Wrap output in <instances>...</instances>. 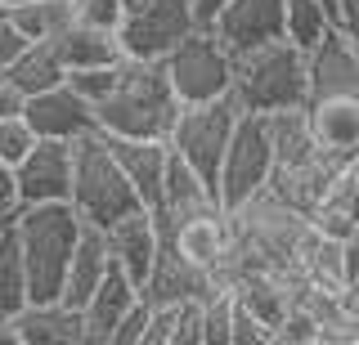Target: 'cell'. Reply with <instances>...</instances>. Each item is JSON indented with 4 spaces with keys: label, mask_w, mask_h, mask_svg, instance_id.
Returning a JSON list of instances; mask_svg holds the SVG:
<instances>
[{
    "label": "cell",
    "mask_w": 359,
    "mask_h": 345,
    "mask_svg": "<svg viewBox=\"0 0 359 345\" xmlns=\"http://www.w3.org/2000/svg\"><path fill=\"white\" fill-rule=\"evenodd\" d=\"M306 54H310V85L301 113L310 121L319 153L346 171V162L359 153V45L332 27Z\"/></svg>",
    "instance_id": "6da1fadb"
},
{
    "label": "cell",
    "mask_w": 359,
    "mask_h": 345,
    "mask_svg": "<svg viewBox=\"0 0 359 345\" xmlns=\"http://www.w3.org/2000/svg\"><path fill=\"white\" fill-rule=\"evenodd\" d=\"M180 99L166 81L162 59H121L112 90L95 104V126L121 139H166Z\"/></svg>",
    "instance_id": "7a4b0ae2"
},
{
    "label": "cell",
    "mask_w": 359,
    "mask_h": 345,
    "mask_svg": "<svg viewBox=\"0 0 359 345\" xmlns=\"http://www.w3.org/2000/svg\"><path fill=\"white\" fill-rule=\"evenodd\" d=\"M14 238L22 251V269H27V300H59L67 260H72L81 216L72 202H36L14 211Z\"/></svg>",
    "instance_id": "3957f363"
},
{
    "label": "cell",
    "mask_w": 359,
    "mask_h": 345,
    "mask_svg": "<svg viewBox=\"0 0 359 345\" xmlns=\"http://www.w3.org/2000/svg\"><path fill=\"white\" fill-rule=\"evenodd\" d=\"M310 85V54L292 45L287 36L265 41L256 50L233 54V81L229 94L243 113H278V108H301Z\"/></svg>",
    "instance_id": "277c9868"
},
{
    "label": "cell",
    "mask_w": 359,
    "mask_h": 345,
    "mask_svg": "<svg viewBox=\"0 0 359 345\" xmlns=\"http://www.w3.org/2000/svg\"><path fill=\"white\" fill-rule=\"evenodd\" d=\"M67 202L95 229H108L112 220L144 206L99 130H90V135H81L72 143V193H67Z\"/></svg>",
    "instance_id": "5b68a950"
},
{
    "label": "cell",
    "mask_w": 359,
    "mask_h": 345,
    "mask_svg": "<svg viewBox=\"0 0 359 345\" xmlns=\"http://www.w3.org/2000/svg\"><path fill=\"white\" fill-rule=\"evenodd\" d=\"M274 171V139H269V117L265 113H238L233 135L224 143V157L216 171V197L224 211L243 206L252 193H261Z\"/></svg>",
    "instance_id": "8992f818"
},
{
    "label": "cell",
    "mask_w": 359,
    "mask_h": 345,
    "mask_svg": "<svg viewBox=\"0 0 359 345\" xmlns=\"http://www.w3.org/2000/svg\"><path fill=\"white\" fill-rule=\"evenodd\" d=\"M243 108L233 104V94H220V99H207V104H180L175 113V126L166 143L180 162H189L194 171L216 188V171H220V157H224V143L233 135V121H238Z\"/></svg>",
    "instance_id": "52a82bcc"
},
{
    "label": "cell",
    "mask_w": 359,
    "mask_h": 345,
    "mask_svg": "<svg viewBox=\"0 0 359 345\" xmlns=\"http://www.w3.org/2000/svg\"><path fill=\"white\" fill-rule=\"evenodd\" d=\"M166 81L180 104H207V99L229 94L233 81V54L216 41L211 27H194L180 45L162 59Z\"/></svg>",
    "instance_id": "ba28073f"
},
{
    "label": "cell",
    "mask_w": 359,
    "mask_h": 345,
    "mask_svg": "<svg viewBox=\"0 0 359 345\" xmlns=\"http://www.w3.org/2000/svg\"><path fill=\"white\" fill-rule=\"evenodd\" d=\"M198 27L194 0H130L117 41L126 59H166Z\"/></svg>",
    "instance_id": "9c48e42d"
},
{
    "label": "cell",
    "mask_w": 359,
    "mask_h": 345,
    "mask_svg": "<svg viewBox=\"0 0 359 345\" xmlns=\"http://www.w3.org/2000/svg\"><path fill=\"white\" fill-rule=\"evenodd\" d=\"M157 255H153V269L149 278L140 283V296L149 300V305H180V300H202L216 292V278H211L202 265H194L184 251L171 242V233L157 225Z\"/></svg>",
    "instance_id": "30bf717a"
},
{
    "label": "cell",
    "mask_w": 359,
    "mask_h": 345,
    "mask_svg": "<svg viewBox=\"0 0 359 345\" xmlns=\"http://www.w3.org/2000/svg\"><path fill=\"white\" fill-rule=\"evenodd\" d=\"M22 121L32 126V135L36 139H67L76 143L81 135H90L95 126V104H90L86 94H76L72 85H67V76L59 85H50V90H36L22 99Z\"/></svg>",
    "instance_id": "8fae6325"
},
{
    "label": "cell",
    "mask_w": 359,
    "mask_h": 345,
    "mask_svg": "<svg viewBox=\"0 0 359 345\" xmlns=\"http://www.w3.org/2000/svg\"><path fill=\"white\" fill-rule=\"evenodd\" d=\"M14 180H18V206L67 202V193H72V143L36 139L14 166Z\"/></svg>",
    "instance_id": "7c38bea8"
},
{
    "label": "cell",
    "mask_w": 359,
    "mask_h": 345,
    "mask_svg": "<svg viewBox=\"0 0 359 345\" xmlns=\"http://www.w3.org/2000/svg\"><path fill=\"white\" fill-rule=\"evenodd\" d=\"M211 31L229 54L256 50L265 41L287 36L283 23V0H224L220 14L211 18Z\"/></svg>",
    "instance_id": "4fadbf2b"
},
{
    "label": "cell",
    "mask_w": 359,
    "mask_h": 345,
    "mask_svg": "<svg viewBox=\"0 0 359 345\" xmlns=\"http://www.w3.org/2000/svg\"><path fill=\"white\" fill-rule=\"evenodd\" d=\"M14 345H86L81 309L63 300H27L18 314H9Z\"/></svg>",
    "instance_id": "5bb4252c"
},
{
    "label": "cell",
    "mask_w": 359,
    "mask_h": 345,
    "mask_svg": "<svg viewBox=\"0 0 359 345\" xmlns=\"http://www.w3.org/2000/svg\"><path fill=\"white\" fill-rule=\"evenodd\" d=\"M140 300V287L135 278L121 269V265H108V274L99 278V287L90 292V300L81 305V332H86V345H108L112 332H117L121 314Z\"/></svg>",
    "instance_id": "9a60e30c"
},
{
    "label": "cell",
    "mask_w": 359,
    "mask_h": 345,
    "mask_svg": "<svg viewBox=\"0 0 359 345\" xmlns=\"http://www.w3.org/2000/svg\"><path fill=\"white\" fill-rule=\"evenodd\" d=\"M157 216L149 206H140V211H130V216H121V220H112V225L104 229V242H108V255H112V265H121L130 278H135V287L149 278L153 269V255H157Z\"/></svg>",
    "instance_id": "2e32d148"
},
{
    "label": "cell",
    "mask_w": 359,
    "mask_h": 345,
    "mask_svg": "<svg viewBox=\"0 0 359 345\" xmlns=\"http://www.w3.org/2000/svg\"><path fill=\"white\" fill-rule=\"evenodd\" d=\"M104 135V130H99ZM117 166L126 171V180L135 184L144 206H157V193H162V175L166 162H171V143L166 139H121V135H104Z\"/></svg>",
    "instance_id": "e0dca14e"
},
{
    "label": "cell",
    "mask_w": 359,
    "mask_h": 345,
    "mask_svg": "<svg viewBox=\"0 0 359 345\" xmlns=\"http://www.w3.org/2000/svg\"><path fill=\"white\" fill-rule=\"evenodd\" d=\"M112 255H108V242H104V229L86 225L81 220V233H76V247H72V260H67V274H63V287H59V300L72 309H81L90 292L99 287V278L108 274Z\"/></svg>",
    "instance_id": "ac0fdd59"
},
{
    "label": "cell",
    "mask_w": 359,
    "mask_h": 345,
    "mask_svg": "<svg viewBox=\"0 0 359 345\" xmlns=\"http://www.w3.org/2000/svg\"><path fill=\"white\" fill-rule=\"evenodd\" d=\"M50 45H54V54L63 59V68H67V72H81V68H108V63H121V59H126V54H121L117 31L76 23V18H72L67 27L54 31Z\"/></svg>",
    "instance_id": "d6986e66"
},
{
    "label": "cell",
    "mask_w": 359,
    "mask_h": 345,
    "mask_svg": "<svg viewBox=\"0 0 359 345\" xmlns=\"http://www.w3.org/2000/svg\"><path fill=\"white\" fill-rule=\"evenodd\" d=\"M207 206H220L216 188L202 180L189 162H180L175 153H171L166 175H162V193H157V206L153 211L162 220H180V216H194V211H207Z\"/></svg>",
    "instance_id": "ffe728a7"
},
{
    "label": "cell",
    "mask_w": 359,
    "mask_h": 345,
    "mask_svg": "<svg viewBox=\"0 0 359 345\" xmlns=\"http://www.w3.org/2000/svg\"><path fill=\"white\" fill-rule=\"evenodd\" d=\"M5 76L18 85V94L27 99V94H36V90H50V85H59L67 68H63V59L54 54L50 41H27V45L18 50V59L5 68Z\"/></svg>",
    "instance_id": "44dd1931"
},
{
    "label": "cell",
    "mask_w": 359,
    "mask_h": 345,
    "mask_svg": "<svg viewBox=\"0 0 359 345\" xmlns=\"http://www.w3.org/2000/svg\"><path fill=\"white\" fill-rule=\"evenodd\" d=\"M5 18L27 41H50L59 27L72 23V0H22V5L5 9Z\"/></svg>",
    "instance_id": "7402d4cb"
},
{
    "label": "cell",
    "mask_w": 359,
    "mask_h": 345,
    "mask_svg": "<svg viewBox=\"0 0 359 345\" xmlns=\"http://www.w3.org/2000/svg\"><path fill=\"white\" fill-rule=\"evenodd\" d=\"M27 305V269H22V251L14 238V225L0 229V314H18Z\"/></svg>",
    "instance_id": "603a6c76"
},
{
    "label": "cell",
    "mask_w": 359,
    "mask_h": 345,
    "mask_svg": "<svg viewBox=\"0 0 359 345\" xmlns=\"http://www.w3.org/2000/svg\"><path fill=\"white\" fill-rule=\"evenodd\" d=\"M283 23L292 45L310 50L323 41V31H332V9L323 0H283Z\"/></svg>",
    "instance_id": "cb8c5ba5"
},
{
    "label": "cell",
    "mask_w": 359,
    "mask_h": 345,
    "mask_svg": "<svg viewBox=\"0 0 359 345\" xmlns=\"http://www.w3.org/2000/svg\"><path fill=\"white\" fill-rule=\"evenodd\" d=\"M229 318H233V287H216L202 296V345H229Z\"/></svg>",
    "instance_id": "d4e9b609"
},
{
    "label": "cell",
    "mask_w": 359,
    "mask_h": 345,
    "mask_svg": "<svg viewBox=\"0 0 359 345\" xmlns=\"http://www.w3.org/2000/svg\"><path fill=\"white\" fill-rule=\"evenodd\" d=\"M32 143H36V135H32V126L22 121V113L0 117V162L18 166V162H22V153H27Z\"/></svg>",
    "instance_id": "484cf974"
},
{
    "label": "cell",
    "mask_w": 359,
    "mask_h": 345,
    "mask_svg": "<svg viewBox=\"0 0 359 345\" xmlns=\"http://www.w3.org/2000/svg\"><path fill=\"white\" fill-rule=\"evenodd\" d=\"M121 14H126V0H72V18L90 27H121Z\"/></svg>",
    "instance_id": "4316f807"
},
{
    "label": "cell",
    "mask_w": 359,
    "mask_h": 345,
    "mask_svg": "<svg viewBox=\"0 0 359 345\" xmlns=\"http://www.w3.org/2000/svg\"><path fill=\"white\" fill-rule=\"evenodd\" d=\"M269 341V328L261 318L252 314V309L243 305L238 296H233V318H229V345H265Z\"/></svg>",
    "instance_id": "83f0119b"
},
{
    "label": "cell",
    "mask_w": 359,
    "mask_h": 345,
    "mask_svg": "<svg viewBox=\"0 0 359 345\" xmlns=\"http://www.w3.org/2000/svg\"><path fill=\"white\" fill-rule=\"evenodd\" d=\"M112 81H117V63H108V68H81V72H67V85H72L76 94H86L90 104H99V99L112 90Z\"/></svg>",
    "instance_id": "f1b7e54d"
},
{
    "label": "cell",
    "mask_w": 359,
    "mask_h": 345,
    "mask_svg": "<svg viewBox=\"0 0 359 345\" xmlns=\"http://www.w3.org/2000/svg\"><path fill=\"white\" fill-rule=\"evenodd\" d=\"M171 345H202V300H180L175 305Z\"/></svg>",
    "instance_id": "f546056e"
},
{
    "label": "cell",
    "mask_w": 359,
    "mask_h": 345,
    "mask_svg": "<svg viewBox=\"0 0 359 345\" xmlns=\"http://www.w3.org/2000/svg\"><path fill=\"white\" fill-rule=\"evenodd\" d=\"M144 332H149V300L140 296L126 314H121V323H117V332H112L108 345H144Z\"/></svg>",
    "instance_id": "4dcf8cb0"
},
{
    "label": "cell",
    "mask_w": 359,
    "mask_h": 345,
    "mask_svg": "<svg viewBox=\"0 0 359 345\" xmlns=\"http://www.w3.org/2000/svg\"><path fill=\"white\" fill-rule=\"evenodd\" d=\"M22 45H27V36H22V31L9 23L5 14H0V72H5L9 63L18 59V50H22Z\"/></svg>",
    "instance_id": "1f68e13d"
},
{
    "label": "cell",
    "mask_w": 359,
    "mask_h": 345,
    "mask_svg": "<svg viewBox=\"0 0 359 345\" xmlns=\"http://www.w3.org/2000/svg\"><path fill=\"white\" fill-rule=\"evenodd\" d=\"M18 211V180H14V166L0 162V220H14Z\"/></svg>",
    "instance_id": "d6a6232c"
},
{
    "label": "cell",
    "mask_w": 359,
    "mask_h": 345,
    "mask_svg": "<svg viewBox=\"0 0 359 345\" xmlns=\"http://www.w3.org/2000/svg\"><path fill=\"white\" fill-rule=\"evenodd\" d=\"M224 0H194V14H198V27H211V18L220 14Z\"/></svg>",
    "instance_id": "836d02e7"
},
{
    "label": "cell",
    "mask_w": 359,
    "mask_h": 345,
    "mask_svg": "<svg viewBox=\"0 0 359 345\" xmlns=\"http://www.w3.org/2000/svg\"><path fill=\"white\" fill-rule=\"evenodd\" d=\"M0 345H14V328H9L5 314H0Z\"/></svg>",
    "instance_id": "e575fe53"
},
{
    "label": "cell",
    "mask_w": 359,
    "mask_h": 345,
    "mask_svg": "<svg viewBox=\"0 0 359 345\" xmlns=\"http://www.w3.org/2000/svg\"><path fill=\"white\" fill-rule=\"evenodd\" d=\"M14 5H22V0H0V9H14Z\"/></svg>",
    "instance_id": "d590c367"
},
{
    "label": "cell",
    "mask_w": 359,
    "mask_h": 345,
    "mask_svg": "<svg viewBox=\"0 0 359 345\" xmlns=\"http://www.w3.org/2000/svg\"><path fill=\"white\" fill-rule=\"evenodd\" d=\"M5 225H9V220H0V229H5Z\"/></svg>",
    "instance_id": "8d00e7d4"
},
{
    "label": "cell",
    "mask_w": 359,
    "mask_h": 345,
    "mask_svg": "<svg viewBox=\"0 0 359 345\" xmlns=\"http://www.w3.org/2000/svg\"><path fill=\"white\" fill-rule=\"evenodd\" d=\"M323 5H328V9H332V0H323Z\"/></svg>",
    "instance_id": "74e56055"
},
{
    "label": "cell",
    "mask_w": 359,
    "mask_h": 345,
    "mask_svg": "<svg viewBox=\"0 0 359 345\" xmlns=\"http://www.w3.org/2000/svg\"><path fill=\"white\" fill-rule=\"evenodd\" d=\"M0 14H5V9H0Z\"/></svg>",
    "instance_id": "f35d334b"
},
{
    "label": "cell",
    "mask_w": 359,
    "mask_h": 345,
    "mask_svg": "<svg viewBox=\"0 0 359 345\" xmlns=\"http://www.w3.org/2000/svg\"><path fill=\"white\" fill-rule=\"evenodd\" d=\"M126 5H130V0H126Z\"/></svg>",
    "instance_id": "ab89813d"
}]
</instances>
